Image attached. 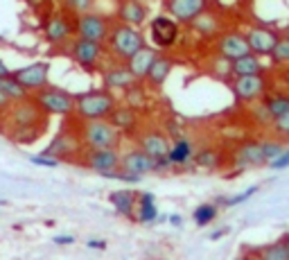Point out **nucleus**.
Here are the masks:
<instances>
[{
    "label": "nucleus",
    "instance_id": "c85d7f7f",
    "mask_svg": "<svg viewBox=\"0 0 289 260\" xmlns=\"http://www.w3.org/2000/svg\"><path fill=\"white\" fill-rule=\"evenodd\" d=\"M217 215H219V204H201V206L194 208L192 220H194L196 226H208L210 222L217 220Z\"/></svg>",
    "mask_w": 289,
    "mask_h": 260
},
{
    "label": "nucleus",
    "instance_id": "58836bf2",
    "mask_svg": "<svg viewBox=\"0 0 289 260\" xmlns=\"http://www.w3.org/2000/svg\"><path fill=\"white\" fill-rule=\"evenodd\" d=\"M271 125H274V131L278 133V136L289 138V111L285 113V116H280V118H276Z\"/></svg>",
    "mask_w": 289,
    "mask_h": 260
},
{
    "label": "nucleus",
    "instance_id": "603ef678",
    "mask_svg": "<svg viewBox=\"0 0 289 260\" xmlns=\"http://www.w3.org/2000/svg\"><path fill=\"white\" fill-rule=\"evenodd\" d=\"M235 260H246V258H235Z\"/></svg>",
    "mask_w": 289,
    "mask_h": 260
},
{
    "label": "nucleus",
    "instance_id": "f03ea898",
    "mask_svg": "<svg viewBox=\"0 0 289 260\" xmlns=\"http://www.w3.org/2000/svg\"><path fill=\"white\" fill-rule=\"evenodd\" d=\"M108 45H111V54L115 59L124 61L127 64L138 50L145 48V36L136 30V25H127L120 23L111 30V36H108Z\"/></svg>",
    "mask_w": 289,
    "mask_h": 260
},
{
    "label": "nucleus",
    "instance_id": "f704fd0d",
    "mask_svg": "<svg viewBox=\"0 0 289 260\" xmlns=\"http://www.w3.org/2000/svg\"><path fill=\"white\" fill-rule=\"evenodd\" d=\"M158 208L156 201H147V204H140V213H138V222L142 224H152V222H158Z\"/></svg>",
    "mask_w": 289,
    "mask_h": 260
},
{
    "label": "nucleus",
    "instance_id": "4c0bfd02",
    "mask_svg": "<svg viewBox=\"0 0 289 260\" xmlns=\"http://www.w3.org/2000/svg\"><path fill=\"white\" fill-rule=\"evenodd\" d=\"M30 163H34V165H41V167H59L61 158L57 156H50V154H34V156H30Z\"/></svg>",
    "mask_w": 289,
    "mask_h": 260
},
{
    "label": "nucleus",
    "instance_id": "7c9ffc66",
    "mask_svg": "<svg viewBox=\"0 0 289 260\" xmlns=\"http://www.w3.org/2000/svg\"><path fill=\"white\" fill-rule=\"evenodd\" d=\"M258 190H260V186H249L244 192H237V195H233V197H219L215 204L226 206V208H235V206H240V204H244V201H249Z\"/></svg>",
    "mask_w": 289,
    "mask_h": 260
},
{
    "label": "nucleus",
    "instance_id": "aec40b11",
    "mask_svg": "<svg viewBox=\"0 0 289 260\" xmlns=\"http://www.w3.org/2000/svg\"><path fill=\"white\" fill-rule=\"evenodd\" d=\"M118 16L122 23L127 25H142L147 18V7L142 5L140 0H120L118 5Z\"/></svg>",
    "mask_w": 289,
    "mask_h": 260
},
{
    "label": "nucleus",
    "instance_id": "39448f33",
    "mask_svg": "<svg viewBox=\"0 0 289 260\" xmlns=\"http://www.w3.org/2000/svg\"><path fill=\"white\" fill-rule=\"evenodd\" d=\"M267 79L265 75H246V77H235L230 82V91L235 95L237 104L255 102V100L267 95Z\"/></svg>",
    "mask_w": 289,
    "mask_h": 260
},
{
    "label": "nucleus",
    "instance_id": "e433bc0d",
    "mask_svg": "<svg viewBox=\"0 0 289 260\" xmlns=\"http://www.w3.org/2000/svg\"><path fill=\"white\" fill-rule=\"evenodd\" d=\"M95 0H64V7L66 11H70V14H86V11H91V7H93Z\"/></svg>",
    "mask_w": 289,
    "mask_h": 260
},
{
    "label": "nucleus",
    "instance_id": "cd10ccee",
    "mask_svg": "<svg viewBox=\"0 0 289 260\" xmlns=\"http://www.w3.org/2000/svg\"><path fill=\"white\" fill-rule=\"evenodd\" d=\"M111 204L120 215H131L136 206V192L131 190H115L111 192Z\"/></svg>",
    "mask_w": 289,
    "mask_h": 260
},
{
    "label": "nucleus",
    "instance_id": "5701e85b",
    "mask_svg": "<svg viewBox=\"0 0 289 260\" xmlns=\"http://www.w3.org/2000/svg\"><path fill=\"white\" fill-rule=\"evenodd\" d=\"M262 107L267 109L271 123H274L276 118H280V116H285V113L289 111V93L274 91V93H269V95H265V98H262Z\"/></svg>",
    "mask_w": 289,
    "mask_h": 260
},
{
    "label": "nucleus",
    "instance_id": "9b49d317",
    "mask_svg": "<svg viewBox=\"0 0 289 260\" xmlns=\"http://www.w3.org/2000/svg\"><path fill=\"white\" fill-rule=\"evenodd\" d=\"M149 36L156 48H170L179 39V20L172 16H156L149 25Z\"/></svg>",
    "mask_w": 289,
    "mask_h": 260
},
{
    "label": "nucleus",
    "instance_id": "2eb2a0df",
    "mask_svg": "<svg viewBox=\"0 0 289 260\" xmlns=\"http://www.w3.org/2000/svg\"><path fill=\"white\" fill-rule=\"evenodd\" d=\"M120 167L127 170V172H131V174H140L142 177V174H147V172L158 170V161L138 147V149H131V152L122 154V158H120Z\"/></svg>",
    "mask_w": 289,
    "mask_h": 260
},
{
    "label": "nucleus",
    "instance_id": "9d476101",
    "mask_svg": "<svg viewBox=\"0 0 289 260\" xmlns=\"http://www.w3.org/2000/svg\"><path fill=\"white\" fill-rule=\"evenodd\" d=\"M217 52L224 61H235L240 57H246V54H251L249 39H246V34H240V32H226L217 41Z\"/></svg>",
    "mask_w": 289,
    "mask_h": 260
},
{
    "label": "nucleus",
    "instance_id": "c9c22d12",
    "mask_svg": "<svg viewBox=\"0 0 289 260\" xmlns=\"http://www.w3.org/2000/svg\"><path fill=\"white\" fill-rule=\"evenodd\" d=\"M265 142V158H267V165H269L274 158H278L280 154L287 149V145H285L283 140H262Z\"/></svg>",
    "mask_w": 289,
    "mask_h": 260
},
{
    "label": "nucleus",
    "instance_id": "a878e982",
    "mask_svg": "<svg viewBox=\"0 0 289 260\" xmlns=\"http://www.w3.org/2000/svg\"><path fill=\"white\" fill-rule=\"evenodd\" d=\"M172 165H186L194 158V149H192V142L188 138H179L174 145H172L170 154H167Z\"/></svg>",
    "mask_w": 289,
    "mask_h": 260
},
{
    "label": "nucleus",
    "instance_id": "09e8293b",
    "mask_svg": "<svg viewBox=\"0 0 289 260\" xmlns=\"http://www.w3.org/2000/svg\"><path fill=\"white\" fill-rule=\"evenodd\" d=\"M280 242H283L285 251H287V256H289V233H285V236H283V238H280Z\"/></svg>",
    "mask_w": 289,
    "mask_h": 260
},
{
    "label": "nucleus",
    "instance_id": "72a5a7b5",
    "mask_svg": "<svg viewBox=\"0 0 289 260\" xmlns=\"http://www.w3.org/2000/svg\"><path fill=\"white\" fill-rule=\"evenodd\" d=\"M260 258L262 260H289V256H287V251H285L283 242L278 240L276 245H269L260 251Z\"/></svg>",
    "mask_w": 289,
    "mask_h": 260
},
{
    "label": "nucleus",
    "instance_id": "ddd939ff",
    "mask_svg": "<svg viewBox=\"0 0 289 260\" xmlns=\"http://www.w3.org/2000/svg\"><path fill=\"white\" fill-rule=\"evenodd\" d=\"M210 0H167V11L172 18L183 25H190L196 16H201L208 9Z\"/></svg>",
    "mask_w": 289,
    "mask_h": 260
},
{
    "label": "nucleus",
    "instance_id": "6e6552de",
    "mask_svg": "<svg viewBox=\"0 0 289 260\" xmlns=\"http://www.w3.org/2000/svg\"><path fill=\"white\" fill-rule=\"evenodd\" d=\"M246 39H249L251 52L258 57H271L280 41V34L274 27H265V25H253L246 30Z\"/></svg>",
    "mask_w": 289,
    "mask_h": 260
},
{
    "label": "nucleus",
    "instance_id": "3c124183",
    "mask_svg": "<svg viewBox=\"0 0 289 260\" xmlns=\"http://www.w3.org/2000/svg\"><path fill=\"white\" fill-rule=\"evenodd\" d=\"M246 260H262V258H246Z\"/></svg>",
    "mask_w": 289,
    "mask_h": 260
},
{
    "label": "nucleus",
    "instance_id": "37998d69",
    "mask_svg": "<svg viewBox=\"0 0 289 260\" xmlns=\"http://www.w3.org/2000/svg\"><path fill=\"white\" fill-rule=\"evenodd\" d=\"M54 245H59V247H66V245H75V236H54L52 238Z\"/></svg>",
    "mask_w": 289,
    "mask_h": 260
},
{
    "label": "nucleus",
    "instance_id": "a19ab883",
    "mask_svg": "<svg viewBox=\"0 0 289 260\" xmlns=\"http://www.w3.org/2000/svg\"><path fill=\"white\" fill-rule=\"evenodd\" d=\"M86 247H89V249H97V251H104L106 249V240H99V238H91L89 242H86Z\"/></svg>",
    "mask_w": 289,
    "mask_h": 260
},
{
    "label": "nucleus",
    "instance_id": "79ce46f5",
    "mask_svg": "<svg viewBox=\"0 0 289 260\" xmlns=\"http://www.w3.org/2000/svg\"><path fill=\"white\" fill-rule=\"evenodd\" d=\"M11 102H14V100H11L7 93H2V91H0V113L9 111V109H11Z\"/></svg>",
    "mask_w": 289,
    "mask_h": 260
},
{
    "label": "nucleus",
    "instance_id": "f3484780",
    "mask_svg": "<svg viewBox=\"0 0 289 260\" xmlns=\"http://www.w3.org/2000/svg\"><path fill=\"white\" fill-rule=\"evenodd\" d=\"M73 30H77V23H70V18L66 14H54L45 23V36L50 43H64Z\"/></svg>",
    "mask_w": 289,
    "mask_h": 260
},
{
    "label": "nucleus",
    "instance_id": "412c9836",
    "mask_svg": "<svg viewBox=\"0 0 289 260\" xmlns=\"http://www.w3.org/2000/svg\"><path fill=\"white\" fill-rule=\"evenodd\" d=\"M230 73L233 77H246V75H265V64H262V57L258 54H246L240 59L230 61Z\"/></svg>",
    "mask_w": 289,
    "mask_h": 260
},
{
    "label": "nucleus",
    "instance_id": "a18cd8bd",
    "mask_svg": "<svg viewBox=\"0 0 289 260\" xmlns=\"http://www.w3.org/2000/svg\"><path fill=\"white\" fill-rule=\"evenodd\" d=\"M167 220H170L172 226H177V229H181V226H183V217L181 215H170Z\"/></svg>",
    "mask_w": 289,
    "mask_h": 260
},
{
    "label": "nucleus",
    "instance_id": "49530a36",
    "mask_svg": "<svg viewBox=\"0 0 289 260\" xmlns=\"http://www.w3.org/2000/svg\"><path fill=\"white\" fill-rule=\"evenodd\" d=\"M147 201H156L154 192H142V195H140V204H147Z\"/></svg>",
    "mask_w": 289,
    "mask_h": 260
},
{
    "label": "nucleus",
    "instance_id": "de8ad7c7",
    "mask_svg": "<svg viewBox=\"0 0 289 260\" xmlns=\"http://www.w3.org/2000/svg\"><path fill=\"white\" fill-rule=\"evenodd\" d=\"M9 68H7V66H5V61H2V59H0V77H9Z\"/></svg>",
    "mask_w": 289,
    "mask_h": 260
},
{
    "label": "nucleus",
    "instance_id": "6ab92c4d",
    "mask_svg": "<svg viewBox=\"0 0 289 260\" xmlns=\"http://www.w3.org/2000/svg\"><path fill=\"white\" fill-rule=\"evenodd\" d=\"M136 75L129 70V66H113V68L104 70V86L108 89H131L133 84H136Z\"/></svg>",
    "mask_w": 289,
    "mask_h": 260
},
{
    "label": "nucleus",
    "instance_id": "20e7f679",
    "mask_svg": "<svg viewBox=\"0 0 289 260\" xmlns=\"http://www.w3.org/2000/svg\"><path fill=\"white\" fill-rule=\"evenodd\" d=\"M34 102L48 116H70V113L77 111V100H75V95L66 93L64 89H54V86H45V89L36 91Z\"/></svg>",
    "mask_w": 289,
    "mask_h": 260
},
{
    "label": "nucleus",
    "instance_id": "f8f14e48",
    "mask_svg": "<svg viewBox=\"0 0 289 260\" xmlns=\"http://www.w3.org/2000/svg\"><path fill=\"white\" fill-rule=\"evenodd\" d=\"M84 158H86V167H91V170L99 172V174H108V172L113 170H120V154L115 147H104V149H89V152L84 154Z\"/></svg>",
    "mask_w": 289,
    "mask_h": 260
},
{
    "label": "nucleus",
    "instance_id": "473e14b6",
    "mask_svg": "<svg viewBox=\"0 0 289 260\" xmlns=\"http://www.w3.org/2000/svg\"><path fill=\"white\" fill-rule=\"evenodd\" d=\"M194 163L203 170H212V167L219 165V154L215 149H201L199 154H194Z\"/></svg>",
    "mask_w": 289,
    "mask_h": 260
},
{
    "label": "nucleus",
    "instance_id": "1a4fd4ad",
    "mask_svg": "<svg viewBox=\"0 0 289 260\" xmlns=\"http://www.w3.org/2000/svg\"><path fill=\"white\" fill-rule=\"evenodd\" d=\"M16 77V82L23 86L25 91H41L48 86V77H50V66L45 61H36V64H30L25 68H18L11 73Z\"/></svg>",
    "mask_w": 289,
    "mask_h": 260
},
{
    "label": "nucleus",
    "instance_id": "4be33fe9",
    "mask_svg": "<svg viewBox=\"0 0 289 260\" xmlns=\"http://www.w3.org/2000/svg\"><path fill=\"white\" fill-rule=\"evenodd\" d=\"M190 25H192V30H194L199 36H203V39H215V36H221L219 18H217L212 11H208V9L203 11L201 16H196Z\"/></svg>",
    "mask_w": 289,
    "mask_h": 260
},
{
    "label": "nucleus",
    "instance_id": "dca6fc26",
    "mask_svg": "<svg viewBox=\"0 0 289 260\" xmlns=\"http://www.w3.org/2000/svg\"><path fill=\"white\" fill-rule=\"evenodd\" d=\"M237 167H255V165H267L265 158V142L262 140H249L242 142L235 152Z\"/></svg>",
    "mask_w": 289,
    "mask_h": 260
},
{
    "label": "nucleus",
    "instance_id": "ea45409f",
    "mask_svg": "<svg viewBox=\"0 0 289 260\" xmlns=\"http://www.w3.org/2000/svg\"><path fill=\"white\" fill-rule=\"evenodd\" d=\"M269 167H271V170H280V172L287 170V167H289V147L285 149L278 158H274V161L269 163Z\"/></svg>",
    "mask_w": 289,
    "mask_h": 260
},
{
    "label": "nucleus",
    "instance_id": "2f4dec72",
    "mask_svg": "<svg viewBox=\"0 0 289 260\" xmlns=\"http://www.w3.org/2000/svg\"><path fill=\"white\" fill-rule=\"evenodd\" d=\"M271 61L278 66H287L289 64V34L280 36L278 45H276L274 54H271Z\"/></svg>",
    "mask_w": 289,
    "mask_h": 260
},
{
    "label": "nucleus",
    "instance_id": "7ed1b4c3",
    "mask_svg": "<svg viewBox=\"0 0 289 260\" xmlns=\"http://www.w3.org/2000/svg\"><path fill=\"white\" fill-rule=\"evenodd\" d=\"M77 100V116L82 120H102L108 118L115 109V98L108 91H89V93L75 95Z\"/></svg>",
    "mask_w": 289,
    "mask_h": 260
},
{
    "label": "nucleus",
    "instance_id": "393cba45",
    "mask_svg": "<svg viewBox=\"0 0 289 260\" xmlns=\"http://www.w3.org/2000/svg\"><path fill=\"white\" fill-rule=\"evenodd\" d=\"M108 120H111L120 131H133V129H136V123H138V116L131 107H115L113 113L108 116Z\"/></svg>",
    "mask_w": 289,
    "mask_h": 260
},
{
    "label": "nucleus",
    "instance_id": "f257e3e1",
    "mask_svg": "<svg viewBox=\"0 0 289 260\" xmlns=\"http://www.w3.org/2000/svg\"><path fill=\"white\" fill-rule=\"evenodd\" d=\"M122 133L108 118L102 120H84L82 127V142L89 149H104V147H115L118 149Z\"/></svg>",
    "mask_w": 289,
    "mask_h": 260
},
{
    "label": "nucleus",
    "instance_id": "4468645a",
    "mask_svg": "<svg viewBox=\"0 0 289 260\" xmlns=\"http://www.w3.org/2000/svg\"><path fill=\"white\" fill-rule=\"evenodd\" d=\"M99 57H102V43H97V41H89V39H82L79 36L73 43V59L82 68L93 70L97 66Z\"/></svg>",
    "mask_w": 289,
    "mask_h": 260
},
{
    "label": "nucleus",
    "instance_id": "c03bdc74",
    "mask_svg": "<svg viewBox=\"0 0 289 260\" xmlns=\"http://www.w3.org/2000/svg\"><path fill=\"white\" fill-rule=\"evenodd\" d=\"M228 233H230V229H228V226H224V229H217L215 233H210V240H212V242H215V240H221V238H224V236H228Z\"/></svg>",
    "mask_w": 289,
    "mask_h": 260
},
{
    "label": "nucleus",
    "instance_id": "bb28decb",
    "mask_svg": "<svg viewBox=\"0 0 289 260\" xmlns=\"http://www.w3.org/2000/svg\"><path fill=\"white\" fill-rule=\"evenodd\" d=\"M75 145H77V140H75L73 136L59 133V136L52 140V145L45 149V154H50V156H57V158H68L70 154L75 152Z\"/></svg>",
    "mask_w": 289,
    "mask_h": 260
},
{
    "label": "nucleus",
    "instance_id": "8fccbe9b",
    "mask_svg": "<svg viewBox=\"0 0 289 260\" xmlns=\"http://www.w3.org/2000/svg\"><path fill=\"white\" fill-rule=\"evenodd\" d=\"M283 82H285V84H287V86H289V68L285 70V75H283Z\"/></svg>",
    "mask_w": 289,
    "mask_h": 260
},
{
    "label": "nucleus",
    "instance_id": "0eeeda50",
    "mask_svg": "<svg viewBox=\"0 0 289 260\" xmlns=\"http://www.w3.org/2000/svg\"><path fill=\"white\" fill-rule=\"evenodd\" d=\"M138 147H140L145 154H149L152 158H156V161H158V170H161V167L172 165L170 158H167L172 145H170V140H167V136L163 131L152 129V131L140 133V138H138Z\"/></svg>",
    "mask_w": 289,
    "mask_h": 260
},
{
    "label": "nucleus",
    "instance_id": "c756f323",
    "mask_svg": "<svg viewBox=\"0 0 289 260\" xmlns=\"http://www.w3.org/2000/svg\"><path fill=\"white\" fill-rule=\"evenodd\" d=\"M0 91L2 93H7L14 102H18V100H25L27 98V91L20 86L18 82H16L14 75H9V77H0Z\"/></svg>",
    "mask_w": 289,
    "mask_h": 260
},
{
    "label": "nucleus",
    "instance_id": "a211bd4d",
    "mask_svg": "<svg viewBox=\"0 0 289 260\" xmlns=\"http://www.w3.org/2000/svg\"><path fill=\"white\" fill-rule=\"evenodd\" d=\"M156 59H158V50L147 48V45H145V48L138 50L131 59L127 61V66H129V70L136 75L138 82H140V79H145L149 75V70H152V66H154V61H156Z\"/></svg>",
    "mask_w": 289,
    "mask_h": 260
},
{
    "label": "nucleus",
    "instance_id": "423d86ee",
    "mask_svg": "<svg viewBox=\"0 0 289 260\" xmlns=\"http://www.w3.org/2000/svg\"><path fill=\"white\" fill-rule=\"evenodd\" d=\"M77 34L82 39H89V41H97V43H104V41L111 36V25L104 16L93 14V11H86V14H79L77 16Z\"/></svg>",
    "mask_w": 289,
    "mask_h": 260
},
{
    "label": "nucleus",
    "instance_id": "b1692460",
    "mask_svg": "<svg viewBox=\"0 0 289 260\" xmlns=\"http://www.w3.org/2000/svg\"><path fill=\"white\" fill-rule=\"evenodd\" d=\"M172 68H174V61L167 59V57H158V59L154 61L152 70H149V75H147V82L152 84L154 89H161L163 84L167 82V77H170Z\"/></svg>",
    "mask_w": 289,
    "mask_h": 260
}]
</instances>
